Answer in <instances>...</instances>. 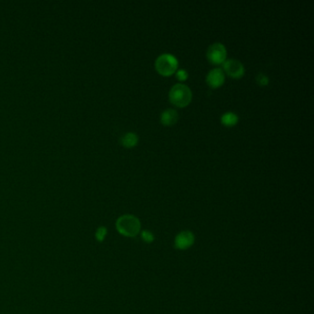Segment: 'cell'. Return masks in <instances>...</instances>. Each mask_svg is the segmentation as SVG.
<instances>
[{"label":"cell","instance_id":"cell-10","mask_svg":"<svg viewBox=\"0 0 314 314\" xmlns=\"http://www.w3.org/2000/svg\"><path fill=\"white\" fill-rule=\"evenodd\" d=\"M221 123L226 128H233L239 123V117L235 113L227 112L221 116Z\"/></svg>","mask_w":314,"mask_h":314},{"label":"cell","instance_id":"cell-13","mask_svg":"<svg viewBox=\"0 0 314 314\" xmlns=\"http://www.w3.org/2000/svg\"><path fill=\"white\" fill-rule=\"evenodd\" d=\"M107 234V229L104 227H100L96 232V239L98 241H102Z\"/></svg>","mask_w":314,"mask_h":314},{"label":"cell","instance_id":"cell-2","mask_svg":"<svg viewBox=\"0 0 314 314\" xmlns=\"http://www.w3.org/2000/svg\"><path fill=\"white\" fill-rule=\"evenodd\" d=\"M179 62L173 55L163 54L156 59L155 69L162 77H171L177 71Z\"/></svg>","mask_w":314,"mask_h":314},{"label":"cell","instance_id":"cell-14","mask_svg":"<svg viewBox=\"0 0 314 314\" xmlns=\"http://www.w3.org/2000/svg\"><path fill=\"white\" fill-rule=\"evenodd\" d=\"M142 238L146 242H151V241H153V240H154V236L152 235V233L148 232V231L142 233Z\"/></svg>","mask_w":314,"mask_h":314},{"label":"cell","instance_id":"cell-12","mask_svg":"<svg viewBox=\"0 0 314 314\" xmlns=\"http://www.w3.org/2000/svg\"><path fill=\"white\" fill-rule=\"evenodd\" d=\"M175 77L179 81L183 82L186 81L189 78V75L185 69H179L175 72Z\"/></svg>","mask_w":314,"mask_h":314},{"label":"cell","instance_id":"cell-8","mask_svg":"<svg viewBox=\"0 0 314 314\" xmlns=\"http://www.w3.org/2000/svg\"><path fill=\"white\" fill-rule=\"evenodd\" d=\"M178 120L179 114L176 110H165L160 114V123H162L164 127H173L177 123Z\"/></svg>","mask_w":314,"mask_h":314},{"label":"cell","instance_id":"cell-4","mask_svg":"<svg viewBox=\"0 0 314 314\" xmlns=\"http://www.w3.org/2000/svg\"><path fill=\"white\" fill-rule=\"evenodd\" d=\"M206 57L208 62L212 65H223L227 59V49L222 44L215 43L208 47L206 52Z\"/></svg>","mask_w":314,"mask_h":314},{"label":"cell","instance_id":"cell-9","mask_svg":"<svg viewBox=\"0 0 314 314\" xmlns=\"http://www.w3.org/2000/svg\"><path fill=\"white\" fill-rule=\"evenodd\" d=\"M121 144L122 146L127 149H133L138 144V137L135 133H127L122 138H121Z\"/></svg>","mask_w":314,"mask_h":314},{"label":"cell","instance_id":"cell-11","mask_svg":"<svg viewBox=\"0 0 314 314\" xmlns=\"http://www.w3.org/2000/svg\"><path fill=\"white\" fill-rule=\"evenodd\" d=\"M256 83L261 87L267 86L269 84V78L266 75L259 73L256 76Z\"/></svg>","mask_w":314,"mask_h":314},{"label":"cell","instance_id":"cell-5","mask_svg":"<svg viewBox=\"0 0 314 314\" xmlns=\"http://www.w3.org/2000/svg\"><path fill=\"white\" fill-rule=\"evenodd\" d=\"M223 72L233 78H241L244 76L245 68L241 61L236 59H228L223 64Z\"/></svg>","mask_w":314,"mask_h":314},{"label":"cell","instance_id":"cell-1","mask_svg":"<svg viewBox=\"0 0 314 314\" xmlns=\"http://www.w3.org/2000/svg\"><path fill=\"white\" fill-rule=\"evenodd\" d=\"M192 98L193 94L190 88L182 83H178L172 87L169 93L170 101L178 108H184L188 106L191 103Z\"/></svg>","mask_w":314,"mask_h":314},{"label":"cell","instance_id":"cell-6","mask_svg":"<svg viewBox=\"0 0 314 314\" xmlns=\"http://www.w3.org/2000/svg\"><path fill=\"white\" fill-rule=\"evenodd\" d=\"M206 83L211 89H219L225 82V73L221 69H213L206 76Z\"/></svg>","mask_w":314,"mask_h":314},{"label":"cell","instance_id":"cell-7","mask_svg":"<svg viewBox=\"0 0 314 314\" xmlns=\"http://www.w3.org/2000/svg\"><path fill=\"white\" fill-rule=\"evenodd\" d=\"M195 241V237L190 232H182L175 238L174 245L180 250H185L191 247Z\"/></svg>","mask_w":314,"mask_h":314},{"label":"cell","instance_id":"cell-3","mask_svg":"<svg viewBox=\"0 0 314 314\" xmlns=\"http://www.w3.org/2000/svg\"><path fill=\"white\" fill-rule=\"evenodd\" d=\"M116 228L119 233L124 236H136L140 231V222L132 215H124L117 219Z\"/></svg>","mask_w":314,"mask_h":314}]
</instances>
